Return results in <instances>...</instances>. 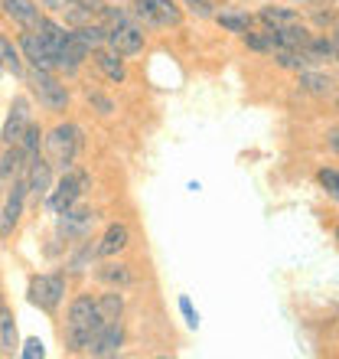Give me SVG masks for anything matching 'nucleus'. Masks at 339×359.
Masks as SVG:
<instances>
[{
	"label": "nucleus",
	"mask_w": 339,
	"mask_h": 359,
	"mask_svg": "<svg viewBox=\"0 0 339 359\" xmlns=\"http://www.w3.org/2000/svg\"><path fill=\"white\" fill-rule=\"evenodd\" d=\"M104 327L102 313H98V304L82 294L69 304V320H66V346L69 353H88L92 340L98 337V330Z\"/></svg>",
	"instance_id": "1"
},
{
	"label": "nucleus",
	"mask_w": 339,
	"mask_h": 359,
	"mask_svg": "<svg viewBox=\"0 0 339 359\" xmlns=\"http://www.w3.org/2000/svg\"><path fill=\"white\" fill-rule=\"evenodd\" d=\"M46 151H49L53 167H59V170H72L76 161H78V154H82V131H78L76 124H59V128L49 131Z\"/></svg>",
	"instance_id": "2"
},
{
	"label": "nucleus",
	"mask_w": 339,
	"mask_h": 359,
	"mask_svg": "<svg viewBox=\"0 0 339 359\" xmlns=\"http://www.w3.org/2000/svg\"><path fill=\"white\" fill-rule=\"evenodd\" d=\"M27 297L39 311H56L66 297V278L62 274H36V278H29Z\"/></svg>",
	"instance_id": "3"
},
{
	"label": "nucleus",
	"mask_w": 339,
	"mask_h": 359,
	"mask_svg": "<svg viewBox=\"0 0 339 359\" xmlns=\"http://www.w3.org/2000/svg\"><path fill=\"white\" fill-rule=\"evenodd\" d=\"M85 187H88V173L85 170H62V180L56 183V189H49V196H46L49 209H53L56 216L66 212L69 206H76L78 199H82Z\"/></svg>",
	"instance_id": "4"
},
{
	"label": "nucleus",
	"mask_w": 339,
	"mask_h": 359,
	"mask_svg": "<svg viewBox=\"0 0 339 359\" xmlns=\"http://www.w3.org/2000/svg\"><path fill=\"white\" fill-rule=\"evenodd\" d=\"M29 88H33V95L39 98L43 108H49V111H66L69 92H66V86L49 72V69H33V76H29Z\"/></svg>",
	"instance_id": "5"
},
{
	"label": "nucleus",
	"mask_w": 339,
	"mask_h": 359,
	"mask_svg": "<svg viewBox=\"0 0 339 359\" xmlns=\"http://www.w3.org/2000/svg\"><path fill=\"white\" fill-rule=\"evenodd\" d=\"M131 13L144 27H179V20H183V10L173 0H134Z\"/></svg>",
	"instance_id": "6"
},
{
	"label": "nucleus",
	"mask_w": 339,
	"mask_h": 359,
	"mask_svg": "<svg viewBox=\"0 0 339 359\" xmlns=\"http://www.w3.org/2000/svg\"><path fill=\"white\" fill-rule=\"evenodd\" d=\"M104 46L118 53V56H137L144 49V29L137 23H121V27H111L108 36H104Z\"/></svg>",
	"instance_id": "7"
},
{
	"label": "nucleus",
	"mask_w": 339,
	"mask_h": 359,
	"mask_svg": "<svg viewBox=\"0 0 339 359\" xmlns=\"http://www.w3.org/2000/svg\"><path fill=\"white\" fill-rule=\"evenodd\" d=\"M20 53H23V59H27L33 69H56V56H53V49L39 39L36 29H27L23 36H20Z\"/></svg>",
	"instance_id": "8"
},
{
	"label": "nucleus",
	"mask_w": 339,
	"mask_h": 359,
	"mask_svg": "<svg viewBox=\"0 0 339 359\" xmlns=\"http://www.w3.org/2000/svg\"><path fill=\"white\" fill-rule=\"evenodd\" d=\"M29 121H33V118H29V102H27V98H13L10 114H7V124H4V134H0V137H4V144H7V147H17Z\"/></svg>",
	"instance_id": "9"
},
{
	"label": "nucleus",
	"mask_w": 339,
	"mask_h": 359,
	"mask_svg": "<svg viewBox=\"0 0 339 359\" xmlns=\"http://www.w3.org/2000/svg\"><path fill=\"white\" fill-rule=\"evenodd\" d=\"M95 212L92 209H76V206H69L66 212H59V232L66 238H85L88 232H92L95 226Z\"/></svg>",
	"instance_id": "10"
},
{
	"label": "nucleus",
	"mask_w": 339,
	"mask_h": 359,
	"mask_svg": "<svg viewBox=\"0 0 339 359\" xmlns=\"http://www.w3.org/2000/svg\"><path fill=\"white\" fill-rule=\"evenodd\" d=\"M121 346H124V327L118 320V323H104L98 330V337L92 340V346H88V353L98 359H108V356H118Z\"/></svg>",
	"instance_id": "11"
},
{
	"label": "nucleus",
	"mask_w": 339,
	"mask_h": 359,
	"mask_svg": "<svg viewBox=\"0 0 339 359\" xmlns=\"http://www.w3.org/2000/svg\"><path fill=\"white\" fill-rule=\"evenodd\" d=\"M23 199H27V180H17L13 183V193L4 203V212H0V236L7 238L13 229H17L20 216H23Z\"/></svg>",
	"instance_id": "12"
},
{
	"label": "nucleus",
	"mask_w": 339,
	"mask_h": 359,
	"mask_svg": "<svg viewBox=\"0 0 339 359\" xmlns=\"http://www.w3.org/2000/svg\"><path fill=\"white\" fill-rule=\"evenodd\" d=\"M49 187H53V163H46L36 154L33 161H27V193L43 199L49 196Z\"/></svg>",
	"instance_id": "13"
},
{
	"label": "nucleus",
	"mask_w": 339,
	"mask_h": 359,
	"mask_svg": "<svg viewBox=\"0 0 339 359\" xmlns=\"http://www.w3.org/2000/svg\"><path fill=\"white\" fill-rule=\"evenodd\" d=\"M131 242V229L124 226V222H111V226L104 229V236L98 238V245H95V255L102 258H114L118 252H124Z\"/></svg>",
	"instance_id": "14"
},
{
	"label": "nucleus",
	"mask_w": 339,
	"mask_h": 359,
	"mask_svg": "<svg viewBox=\"0 0 339 359\" xmlns=\"http://www.w3.org/2000/svg\"><path fill=\"white\" fill-rule=\"evenodd\" d=\"M85 56H88V49H85L82 43H78V39L69 33L66 43L56 49V69H66L69 76H72V72H78V69H82Z\"/></svg>",
	"instance_id": "15"
},
{
	"label": "nucleus",
	"mask_w": 339,
	"mask_h": 359,
	"mask_svg": "<svg viewBox=\"0 0 339 359\" xmlns=\"http://www.w3.org/2000/svg\"><path fill=\"white\" fill-rule=\"evenodd\" d=\"M0 7L13 23H20L23 29H33L39 23V7L33 0H0Z\"/></svg>",
	"instance_id": "16"
},
{
	"label": "nucleus",
	"mask_w": 339,
	"mask_h": 359,
	"mask_svg": "<svg viewBox=\"0 0 339 359\" xmlns=\"http://www.w3.org/2000/svg\"><path fill=\"white\" fill-rule=\"evenodd\" d=\"M274 62L281 69H293V72H307L317 66V59L307 49H274Z\"/></svg>",
	"instance_id": "17"
},
{
	"label": "nucleus",
	"mask_w": 339,
	"mask_h": 359,
	"mask_svg": "<svg viewBox=\"0 0 339 359\" xmlns=\"http://www.w3.org/2000/svg\"><path fill=\"white\" fill-rule=\"evenodd\" d=\"M261 23L268 29H284V27H297L300 23V13L291 7H261Z\"/></svg>",
	"instance_id": "18"
},
{
	"label": "nucleus",
	"mask_w": 339,
	"mask_h": 359,
	"mask_svg": "<svg viewBox=\"0 0 339 359\" xmlns=\"http://www.w3.org/2000/svg\"><path fill=\"white\" fill-rule=\"evenodd\" d=\"M95 278L108 287H131L134 284V271L127 265H102L95 271Z\"/></svg>",
	"instance_id": "19"
},
{
	"label": "nucleus",
	"mask_w": 339,
	"mask_h": 359,
	"mask_svg": "<svg viewBox=\"0 0 339 359\" xmlns=\"http://www.w3.org/2000/svg\"><path fill=\"white\" fill-rule=\"evenodd\" d=\"M72 36L82 43L88 53H98V49L104 46V36H108V29L102 27V23H82V27L72 29Z\"/></svg>",
	"instance_id": "20"
},
{
	"label": "nucleus",
	"mask_w": 339,
	"mask_h": 359,
	"mask_svg": "<svg viewBox=\"0 0 339 359\" xmlns=\"http://www.w3.org/2000/svg\"><path fill=\"white\" fill-rule=\"evenodd\" d=\"M33 29H36V33H39V39H43V43H46L49 49H53V56H56V49L62 46V43H66V36H69L66 29L59 27V23H53V20H49V17H39V23H36V27H33Z\"/></svg>",
	"instance_id": "21"
},
{
	"label": "nucleus",
	"mask_w": 339,
	"mask_h": 359,
	"mask_svg": "<svg viewBox=\"0 0 339 359\" xmlns=\"http://www.w3.org/2000/svg\"><path fill=\"white\" fill-rule=\"evenodd\" d=\"M98 313H102V320L104 323H118L121 320V313H124V297L118 291H108V294H102L98 297Z\"/></svg>",
	"instance_id": "22"
},
{
	"label": "nucleus",
	"mask_w": 339,
	"mask_h": 359,
	"mask_svg": "<svg viewBox=\"0 0 339 359\" xmlns=\"http://www.w3.org/2000/svg\"><path fill=\"white\" fill-rule=\"evenodd\" d=\"M0 66L7 69V72H13V76L23 72V53H20V46H13V39H7V36H0Z\"/></svg>",
	"instance_id": "23"
},
{
	"label": "nucleus",
	"mask_w": 339,
	"mask_h": 359,
	"mask_svg": "<svg viewBox=\"0 0 339 359\" xmlns=\"http://www.w3.org/2000/svg\"><path fill=\"white\" fill-rule=\"evenodd\" d=\"M98 66H102V72L111 79V82H124V79H127V72H124V56L111 53V49H108V53L98 49Z\"/></svg>",
	"instance_id": "24"
},
{
	"label": "nucleus",
	"mask_w": 339,
	"mask_h": 359,
	"mask_svg": "<svg viewBox=\"0 0 339 359\" xmlns=\"http://www.w3.org/2000/svg\"><path fill=\"white\" fill-rule=\"evenodd\" d=\"M300 88L303 92H310V95H330L333 92V79L330 76H323V72H300Z\"/></svg>",
	"instance_id": "25"
},
{
	"label": "nucleus",
	"mask_w": 339,
	"mask_h": 359,
	"mask_svg": "<svg viewBox=\"0 0 339 359\" xmlns=\"http://www.w3.org/2000/svg\"><path fill=\"white\" fill-rule=\"evenodd\" d=\"M17 147L23 151V157H27V161H33V157H36L39 147H43V131H39V124H33V121L27 124V131H23V137H20Z\"/></svg>",
	"instance_id": "26"
},
{
	"label": "nucleus",
	"mask_w": 339,
	"mask_h": 359,
	"mask_svg": "<svg viewBox=\"0 0 339 359\" xmlns=\"http://www.w3.org/2000/svg\"><path fill=\"white\" fill-rule=\"evenodd\" d=\"M0 350L4 353L17 350V323H13V313H10L7 307L0 313Z\"/></svg>",
	"instance_id": "27"
},
{
	"label": "nucleus",
	"mask_w": 339,
	"mask_h": 359,
	"mask_svg": "<svg viewBox=\"0 0 339 359\" xmlns=\"http://www.w3.org/2000/svg\"><path fill=\"white\" fill-rule=\"evenodd\" d=\"M216 20H219V27H222V29L238 33V36L251 29V17H242V13H216Z\"/></svg>",
	"instance_id": "28"
},
{
	"label": "nucleus",
	"mask_w": 339,
	"mask_h": 359,
	"mask_svg": "<svg viewBox=\"0 0 339 359\" xmlns=\"http://www.w3.org/2000/svg\"><path fill=\"white\" fill-rule=\"evenodd\" d=\"M23 151L20 147H10L4 157H0V180H7V177H13V173H20V167H23Z\"/></svg>",
	"instance_id": "29"
},
{
	"label": "nucleus",
	"mask_w": 339,
	"mask_h": 359,
	"mask_svg": "<svg viewBox=\"0 0 339 359\" xmlns=\"http://www.w3.org/2000/svg\"><path fill=\"white\" fill-rule=\"evenodd\" d=\"M183 4H186V10L193 13V17H199V20L216 17V4H212V0H183Z\"/></svg>",
	"instance_id": "30"
},
{
	"label": "nucleus",
	"mask_w": 339,
	"mask_h": 359,
	"mask_svg": "<svg viewBox=\"0 0 339 359\" xmlns=\"http://www.w3.org/2000/svg\"><path fill=\"white\" fill-rule=\"evenodd\" d=\"M242 36H245V43H248L251 49H258V53H274V39H271V33L258 36V33H251V29H248V33H242Z\"/></svg>",
	"instance_id": "31"
},
{
	"label": "nucleus",
	"mask_w": 339,
	"mask_h": 359,
	"mask_svg": "<svg viewBox=\"0 0 339 359\" xmlns=\"http://www.w3.org/2000/svg\"><path fill=\"white\" fill-rule=\"evenodd\" d=\"M320 187L339 203V170H320Z\"/></svg>",
	"instance_id": "32"
},
{
	"label": "nucleus",
	"mask_w": 339,
	"mask_h": 359,
	"mask_svg": "<svg viewBox=\"0 0 339 359\" xmlns=\"http://www.w3.org/2000/svg\"><path fill=\"white\" fill-rule=\"evenodd\" d=\"M95 258V245H82V252H78V255H72V262H69V268H72V271H85V268H88V262H92Z\"/></svg>",
	"instance_id": "33"
},
{
	"label": "nucleus",
	"mask_w": 339,
	"mask_h": 359,
	"mask_svg": "<svg viewBox=\"0 0 339 359\" xmlns=\"http://www.w3.org/2000/svg\"><path fill=\"white\" fill-rule=\"evenodd\" d=\"M43 356H46L43 340H27L23 343V359H43Z\"/></svg>",
	"instance_id": "34"
},
{
	"label": "nucleus",
	"mask_w": 339,
	"mask_h": 359,
	"mask_svg": "<svg viewBox=\"0 0 339 359\" xmlns=\"http://www.w3.org/2000/svg\"><path fill=\"white\" fill-rule=\"evenodd\" d=\"M88 102L98 108L102 114H111L114 111V104H111V98H104V95H98V92H88Z\"/></svg>",
	"instance_id": "35"
},
{
	"label": "nucleus",
	"mask_w": 339,
	"mask_h": 359,
	"mask_svg": "<svg viewBox=\"0 0 339 359\" xmlns=\"http://www.w3.org/2000/svg\"><path fill=\"white\" fill-rule=\"evenodd\" d=\"M179 313L186 317L189 327H199V313L193 311V304H189V297H179Z\"/></svg>",
	"instance_id": "36"
},
{
	"label": "nucleus",
	"mask_w": 339,
	"mask_h": 359,
	"mask_svg": "<svg viewBox=\"0 0 339 359\" xmlns=\"http://www.w3.org/2000/svg\"><path fill=\"white\" fill-rule=\"evenodd\" d=\"M76 4H82V7L92 10V13H102L104 10V0H76Z\"/></svg>",
	"instance_id": "37"
},
{
	"label": "nucleus",
	"mask_w": 339,
	"mask_h": 359,
	"mask_svg": "<svg viewBox=\"0 0 339 359\" xmlns=\"http://www.w3.org/2000/svg\"><path fill=\"white\" fill-rule=\"evenodd\" d=\"M330 147L339 154V128H336V131H330Z\"/></svg>",
	"instance_id": "38"
},
{
	"label": "nucleus",
	"mask_w": 339,
	"mask_h": 359,
	"mask_svg": "<svg viewBox=\"0 0 339 359\" xmlns=\"http://www.w3.org/2000/svg\"><path fill=\"white\" fill-rule=\"evenodd\" d=\"M300 4H307V7H323V4H336V0H300Z\"/></svg>",
	"instance_id": "39"
},
{
	"label": "nucleus",
	"mask_w": 339,
	"mask_h": 359,
	"mask_svg": "<svg viewBox=\"0 0 339 359\" xmlns=\"http://www.w3.org/2000/svg\"><path fill=\"white\" fill-rule=\"evenodd\" d=\"M333 59H336V62H339V36L333 39Z\"/></svg>",
	"instance_id": "40"
},
{
	"label": "nucleus",
	"mask_w": 339,
	"mask_h": 359,
	"mask_svg": "<svg viewBox=\"0 0 339 359\" xmlns=\"http://www.w3.org/2000/svg\"><path fill=\"white\" fill-rule=\"evenodd\" d=\"M0 313H4V297H0Z\"/></svg>",
	"instance_id": "41"
},
{
	"label": "nucleus",
	"mask_w": 339,
	"mask_h": 359,
	"mask_svg": "<svg viewBox=\"0 0 339 359\" xmlns=\"http://www.w3.org/2000/svg\"><path fill=\"white\" fill-rule=\"evenodd\" d=\"M336 238H339V232H336Z\"/></svg>",
	"instance_id": "42"
}]
</instances>
